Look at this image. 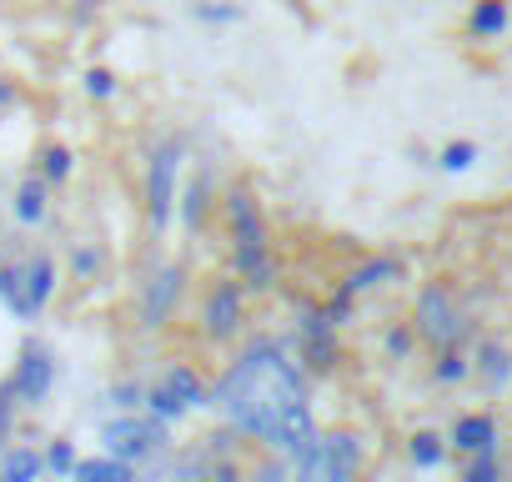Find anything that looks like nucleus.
Segmentation results:
<instances>
[{"label": "nucleus", "mask_w": 512, "mask_h": 482, "mask_svg": "<svg viewBox=\"0 0 512 482\" xmlns=\"http://www.w3.org/2000/svg\"><path fill=\"white\" fill-rule=\"evenodd\" d=\"M216 402L226 407V417L251 432V437H267L272 417L287 407V402H307V387L297 377V367L272 347V342H256L221 382Z\"/></svg>", "instance_id": "f257e3e1"}, {"label": "nucleus", "mask_w": 512, "mask_h": 482, "mask_svg": "<svg viewBox=\"0 0 512 482\" xmlns=\"http://www.w3.org/2000/svg\"><path fill=\"white\" fill-rule=\"evenodd\" d=\"M226 226H231V252H236V277H246L256 292L272 287V241H267V221L256 211V196L246 186H231L221 196Z\"/></svg>", "instance_id": "f03ea898"}, {"label": "nucleus", "mask_w": 512, "mask_h": 482, "mask_svg": "<svg viewBox=\"0 0 512 482\" xmlns=\"http://www.w3.org/2000/svg\"><path fill=\"white\" fill-rule=\"evenodd\" d=\"M181 156H186V141L181 136H171V141H161L156 151H151V166H146V216H151V226L161 231L166 221H171V211H176V171H181Z\"/></svg>", "instance_id": "7ed1b4c3"}, {"label": "nucleus", "mask_w": 512, "mask_h": 482, "mask_svg": "<svg viewBox=\"0 0 512 482\" xmlns=\"http://www.w3.org/2000/svg\"><path fill=\"white\" fill-rule=\"evenodd\" d=\"M357 437L352 432H332L317 437L302 457H297V482H352L357 472Z\"/></svg>", "instance_id": "20e7f679"}, {"label": "nucleus", "mask_w": 512, "mask_h": 482, "mask_svg": "<svg viewBox=\"0 0 512 482\" xmlns=\"http://www.w3.org/2000/svg\"><path fill=\"white\" fill-rule=\"evenodd\" d=\"M101 442H106L111 457H121V462H141V457L161 452L166 437H161V422H156V417H116V422L101 427Z\"/></svg>", "instance_id": "39448f33"}, {"label": "nucleus", "mask_w": 512, "mask_h": 482, "mask_svg": "<svg viewBox=\"0 0 512 482\" xmlns=\"http://www.w3.org/2000/svg\"><path fill=\"white\" fill-rule=\"evenodd\" d=\"M51 287H56V262L46 257V252H36V257H26L21 262V282H16V317L21 322H31V317H41V307L51 302Z\"/></svg>", "instance_id": "423d86ee"}, {"label": "nucleus", "mask_w": 512, "mask_h": 482, "mask_svg": "<svg viewBox=\"0 0 512 482\" xmlns=\"http://www.w3.org/2000/svg\"><path fill=\"white\" fill-rule=\"evenodd\" d=\"M317 437H322V432H317V417H312L307 402H287V407L272 417V427H267V442H272L277 452H287V457H302Z\"/></svg>", "instance_id": "0eeeda50"}, {"label": "nucleus", "mask_w": 512, "mask_h": 482, "mask_svg": "<svg viewBox=\"0 0 512 482\" xmlns=\"http://www.w3.org/2000/svg\"><path fill=\"white\" fill-rule=\"evenodd\" d=\"M241 317H246V292H241V282H231V277L216 282L211 297H206V332H211L216 342H226V337H236Z\"/></svg>", "instance_id": "6e6552de"}, {"label": "nucleus", "mask_w": 512, "mask_h": 482, "mask_svg": "<svg viewBox=\"0 0 512 482\" xmlns=\"http://www.w3.org/2000/svg\"><path fill=\"white\" fill-rule=\"evenodd\" d=\"M51 382H56L51 352H46V347H26L21 362H16V372H11V392H16L21 402H41V397L51 392Z\"/></svg>", "instance_id": "1a4fd4ad"}, {"label": "nucleus", "mask_w": 512, "mask_h": 482, "mask_svg": "<svg viewBox=\"0 0 512 482\" xmlns=\"http://www.w3.org/2000/svg\"><path fill=\"white\" fill-rule=\"evenodd\" d=\"M417 327H422V337H432V342H442V347L462 332V322H457V312H452V302H447L442 287H427V292H422V302H417Z\"/></svg>", "instance_id": "9d476101"}, {"label": "nucleus", "mask_w": 512, "mask_h": 482, "mask_svg": "<svg viewBox=\"0 0 512 482\" xmlns=\"http://www.w3.org/2000/svg\"><path fill=\"white\" fill-rule=\"evenodd\" d=\"M46 216H51V186H46L41 176H26V181L16 186V221L41 226Z\"/></svg>", "instance_id": "9b49d317"}, {"label": "nucleus", "mask_w": 512, "mask_h": 482, "mask_svg": "<svg viewBox=\"0 0 512 482\" xmlns=\"http://www.w3.org/2000/svg\"><path fill=\"white\" fill-rule=\"evenodd\" d=\"M176 297H181V272L176 267H161L151 277V287H146V322H166Z\"/></svg>", "instance_id": "f8f14e48"}, {"label": "nucleus", "mask_w": 512, "mask_h": 482, "mask_svg": "<svg viewBox=\"0 0 512 482\" xmlns=\"http://www.w3.org/2000/svg\"><path fill=\"white\" fill-rule=\"evenodd\" d=\"M71 477L76 482H136V472H131V462H121V457H76V467H71Z\"/></svg>", "instance_id": "ddd939ff"}, {"label": "nucleus", "mask_w": 512, "mask_h": 482, "mask_svg": "<svg viewBox=\"0 0 512 482\" xmlns=\"http://www.w3.org/2000/svg\"><path fill=\"white\" fill-rule=\"evenodd\" d=\"M452 442H457L462 452H487V447L497 442V427H492V417L472 412V417H462V422L452 427Z\"/></svg>", "instance_id": "4468645a"}, {"label": "nucleus", "mask_w": 512, "mask_h": 482, "mask_svg": "<svg viewBox=\"0 0 512 482\" xmlns=\"http://www.w3.org/2000/svg\"><path fill=\"white\" fill-rule=\"evenodd\" d=\"M161 387H166V392H171L181 407H201V402H206V387H201V377H196L191 367H181V362H176V367H166Z\"/></svg>", "instance_id": "2eb2a0df"}, {"label": "nucleus", "mask_w": 512, "mask_h": 482, "mask_svg": "<svg viewBox=\"0 0 512 482\" xmlns=\"http://www.w3.org/2000/svg\"><path fill=\"white\" fill-rule=\"evenodd\" d=\"M176 206H181V221L196 231V226L206 221V211H211V176H196V181L181 191V201H176Z\"/></svg>", "instance_id": "dca6fc26"}, {"label": "nucleus", "mask_w": 512, "mask_h": 482, "mask_svg": "<svg viewBox=\"0 0 512 482\" xmlns=\"http://www.w3.org/2000/svg\"><path fill=\"white\" fill-rule=\"evenodd\" d=\"M402 267L392 262V257H377V262H367V267H357L352 272V282H347V297H362V292H377L382 282H392Z\"/></svg>", "instance_id": "f3484780"}, {"label": "nucleus", "mask_w": 512, "mask_h": 482, "mask_svg": "<svg viewBox=\"0 0 512 482\" xmlns=\"http://www.w3.org/2000/svg\"><path fill=\"white\" fill-rule=\"evenodd\" d=\"M507 26V0H477L472 16H467V31L472 36H497Z\"/></svg>", "instance_id": "a211bd4d"}, {"label": "nucleus", "mask_w": 512, "mask_h": 482, "mask_svg": "<svg viewBox=\"0 0 512 482\" xmlns=\"http://www.w3.org/2000/svg\"><path fill=\"white\" fill-rule=\"evenodd\" d=\"M0 472H6L11 482H36L46 472V457L36 447H16V452H6V467H0Z\"/></svg>", "instance_id": "6ab92c4d"}, {"label": "nucleus", "mask_w": 512, "mask_h": 482, "mask_svg": "<svg viewBox=\"0 0 512 482\" xmlns=\"http://www.w3.org/2000/svg\"><path fill=\"white\" fill-rule=\"evenodd\" d=\"M71 171H76V156H71V146L51 141V146L41 151V181H46V186H61Z\"/></svg>", "instance_id": "aec40b11"}, {"label": "nucleus", "mask_w": 512, "mask_h": 482, "mask_svg": "<svg viewBox=\"0 0 512 482\" xmlns=\"http://www.w3.org/2000/svg\"><path fill=\"white\" fill-rule=\"evenodd\" d=\"M191 16L206 26H231V21H241V6H231V0H196Z\"/></svg>", "instance_id": "412c9836"}, {"label": "nucleus", "mask_w": 512, "mask_h": 482, "mask_svg": "<svg viewBox=\"0 0 512 482\" xmlns=\"http://www.w3.org/2000/svg\"><path fill=\"white\" fill-rule=\"evenodd\" d=\"M146 407H151V417H156V422H176V417L186 412V407H181V402H176V397H171V392H166L161 382H156V387L146 392Z\"/></svg>", "instance_id": "4be33fe9"}, {"label": "nucleus", "mask_w": 512, "mask_h": 482, "mask_svg": "<svg viewBox=\"0 0 512 482\" xmlns=\"http://www.w3.org/2000/svg\"><path fill=\"white\" fill-rule=\"evenodd\" d=\"M472 161H477V146H472V141H452V146H442V156H437L442 171H467Z\"/></svg>", "instance_id": "5701e85b"}, {"label": "nucleus", "mask_w": 512, "mask_h": 482, "mask_svg": "<svg viewBox=\"0 0 512 482\" xmlns=\"http://www.w3.org/2000/svg\"><path fill=\"white\" fill-rule=\"evenodd\" d=\"M412 462L417 467H437L442 462V437L437 432H417L412 437Z\"/></svg>", "instance_id": "b1692460"}, {"label": "nucleus", "mask_w": 512, "mask_h": 482, "mask_svg": "<svg viewBox=\"0 0 512 482\" xmlns=\"http://www.w3.org/2000/svg\"><path fill=\"white\" fill-rule=\"evenodd\" d=\"M146 482H206V467H196V462H171V467L151 472Z\"/></svg>", "instance_id": "393cba45"}, {"label": "nucleus", "mask_w": 512, "mask_h": 482, "mask_svg": "<svg viewBox=\"0 0 512 482\" xmlns=\"http://www.w3.org/2000/svg\"><path fill=\"white\" fill-rule=\"evenodd\" d=\"M86 96L111 101V96H116V76H111L106 66H91V71H86Z\"/></svg>", "instance_id": "a878e982"}, {"label": "nucleus", "mask_w": 512, "mask_h": 482, "mask_svg": "<svg viewBox=\"0 0 512 482\" xmlns=\"http://www.w3.org/2000/svg\"><path fill=\"white\" fill-rule=\"evenodd\" d=\"M462 482H497V452L492 447L487 452H472V467H467Z\"/></svg>", "instance_id": "bb28decb"}, {"label": "nucleus", "mask_w": 512, "mask_h": 482, "mask_svg": "<svg viewBox=\"0 0 512 482\" xmlns=\"http://www.w3.org/2000/svg\"><path fill=\"white\" fill-rule=\"evenodd\" d=\"M71 267H76V277H96L101 272V247H76L71 252Z\"/></svg>", "instance_id": "cd10ccee"}, {"label": "nucleus", "mask_w": 512, "mask_h": 482, "mask_svg": "<svg viewBox=\"0 0 512 482\" xmlns=\"http://www.w3.org/2000/svg\"><path fill=\"white\" fill-rule=\"evenodd\" d=\"M46 467H56V472H71V467H76V452H71V442H51V452H46Z\"/></svg>", "instance_id": "c85d7f7f"}, {"label": "nucleus", "mask_w": 512, "mask_h": 482, "mask_svg": "<svg viewBox=\"0 0 512 482\" xmlns=\"http://www.w3.org/2000/svg\"><path fill=\"white\" fill-rule=\"evenodd\" d=\"M16 282H21V267H0V302L16 307Z\"/></svg>", "instance_id": "c756f323"}, {"label": "nucleus", "mask_w": 512, "mask_h": 482, "mask_svg": "<svg viewBox=\"0 0 512 482\" xmlns=\"http://www.w3.org/2000/svg\"><path fill=\"white\" fill-rule=\"evenodd\" d=\"M482 367H487V377H497V382H502V377H507V352L487 347V352H482Z\"/></svg>", "instance_id": "7c9ffc66"}, {"label": "nucleus", "mask_w": 512, "mask_h": 482, "mask_svg": "<svg viewBox=\"0 0 512 482\" xmlns=\"http://www.w3.org/2000/svg\"><path fill=\"white\" fill-rule=\"evenodd\" d=\"M437 377H442V382H457V377H467V362H462L457 352H447L442 367H437Z\"/></svg>", "instance_id": "2f4dec72"}, {"label": "nucleus", "mask_w": 512, "mask_h": 482, "mask_svg": "<svg viewBox=\"0 0 512 482\" xmlns=\"http://www.w3.org/2000/svg\"><path fill=\"white\" fill-rule=\"evenodd\" d=\"M11 402H16V392L6 382V387H0V442H6V432H11Z\"/></svg>", "instance_id": "473e14b6"}, {"label": "nucleus", "mask_w": 512, "mask_h": 482, "mask_svg": "<svg viewBox=\"0 0 512 482\" xmlns=\"http://www.w3.org/2000/svg\"><path fill=\"white\" fill-rule=\"evenodd\" d=\"M206 477H211V482H241V477H236V467H231V462H216V467H211V472H206Z\"/></svg>", "instance_id": "72a5a7b5"}, {"label": "nucleus", "mask_w": 512, "mask_h": 482, "mask_svg": "<svg viewBox=\"0 0 512 482\" xmlns=\"http://www.w3.org/2000/svg\"><path fill=\"white\" fill-rule=\"evenodd\" d=\"M251 482H287V472H282V467H262Z\"/></svg>", "instance_id": "f704fd0d"}, {"label": "nucleus", "mask_w": 512, "mask_h": 482, "mask_svg": "<svg viewBox=\"0 0 512 482\" xmlns=\"http://www.w3.org/2000/svg\"><path fill=\"white\" fill-rule=\"evenodd\" d=\"M0 482H11V477H6V472H0Z\"/></svg>", "instance_id": "c9c22d12"}]
</instances>
